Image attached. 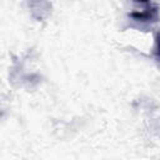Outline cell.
I'll return each mask as SVG.
<instances>
[{"mask_svg":"<svg viewBox=\"0 0 160 160\" xmlns=\"http://www.w3.org/2000/svg\"><path fill=\"white\" fill-rule=\"evenodd\" d=\"M129 16L135 20V21H140V22H155L159 19V8L158 6H150L142 11H135L129 14Z\"/></svg>","mask_w":160,"mask_h":160,"instance_id":"obj_1","label":"cell"},{"mask_svg":"<svg viewBox=\"0 0 160 160\" xmlns=\"http://www.w3.org/2000/svg\"><path fill=\"white\" fill-rule=\"evenodd\" d=\"M154 58L160 68V31L155 36V46H154Z\"/></svg>","mask_w":160,"mask_h":160,"instance_id":"obj_2","label":"cell"},{"mask_svg":"<svg viewBox=\"0 0 160 160\" xmlns=\"http://www.w3.org/2000/svg\"><path fill=\"white\" fill-rule=\"evenodd\" d=\"M134 1H136V2H141V4H148L150 0H134Z\"/></svg>","mask_w":160,"mask_h":160,"instance_id":"obj_3","label":"cell"}]
</instances>
